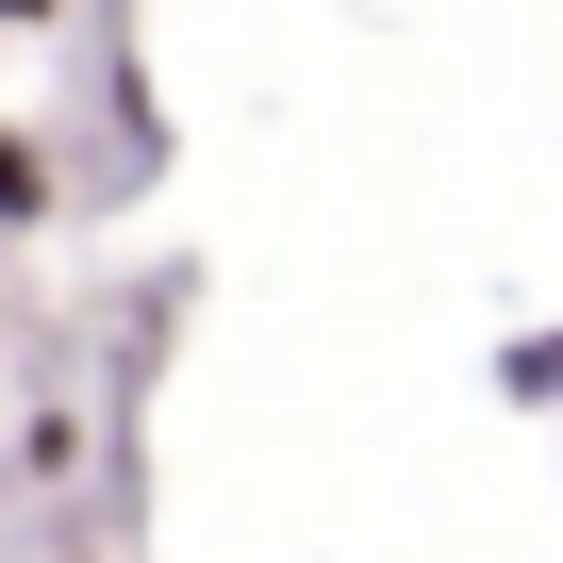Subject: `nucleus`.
Returning <instances> with one entry per match:
<instances>
[{"mask_svg": "<svg viewBox=\"0 0 563 563\" xmlns=\"http://www.w3.org/2000/svg\"><path fill=\"white\" fill-rule=\"evenodd\" d=\"M497 398H563V332H514L497 349Z\"/></svg>", "mask_w": 563, "mask_h": 563, "instance_id": "f03ea898", "label": "nucleus"}, {"mask_svg": "<svg viewBox=\"0 0 563 563\" xmlns=\"http://www.w3.org/2000/svg\"><path fill=\"white\" fill-rule=\"evenodd\" d=\"M0 34H67V0H0Z\"/></svg>", "mask_w": 563, "mask_h": 563, "instance_id": "7ed1b4c3", "label": "nucleus"}, {"mask_svg": "<svg viewBox=\"0 0 563 563\" xmlns=\"http://www.w3.org/2000/svg\"><path fill=\"white\" fill-rule=\"evenodd\" d=\"M67 563H100V547H67Z\"/></svg>", "mask_w": 563, "mask_h": 563, "instance_id": "20e7f679", "label": "nucleus"}, {"mask_svg": "<svg viewBox=\"0 0 563 563\" xmlns=\"http://www.w3.org/2000/svg\"><path fill=\"white\" fill-rule=\"evenodd\" d=\"M51 216H67V150L0 117V232H51Z\"/></svg>", "mask_w": 563, "mask_h": 563, "instance_id": "f257e3e1", "label": "nucleus"}]
</instances>
